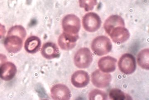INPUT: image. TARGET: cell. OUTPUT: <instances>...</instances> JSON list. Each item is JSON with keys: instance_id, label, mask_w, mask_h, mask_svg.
Returning <instances> with one entry per match:
<instances>
[{"instance_id": "cell-15", "label": "cell", "mask_w": 149, "mask_h": 100, "mask_svg": "<svg viewBox=\"0 0 149 100\" xmlns=\"http://www.w3.org/2000/svg\"><path fill=\"white\" fill-rule=\"evenodd\" d=\"M118 26H125L124 20L120 16L113 15L110 16L106 20L104 24V29L107 34H109L113 29Z\"/></svg>"}, {"instance_id": "cell-5", "label": "cell", "mask_w": 149, "mask_h": 100, "mask_svg": "<svg viewBox=\"0 0 149 100\" xmlns=\"http://www.w3.org/2000/svg\"><path fill=\"white\" fill-rule=\"evenodd\" d=\"M83 28L87 32H94L100 29L102 21L100 16L95 12L86 14L82 19Z\"/></svg>"}, {"instance_id": "cell-19", "label": "cell", "mask_w": 149, "mask_h": 100, "mask_svg": "<svg viewBox=\"0 0 149 100\" xmlns=\"http://www.w3.org/2000/svg\"><path fill=\"white\" fill-rule=\"evenodd\" d=\"M89 100H107V95L104 91L95 89L92 90L89 95Z\"/></svg>"}, {"instance_id": "cell-7", "label": "cell", "mask_w": 149, "mask_h": 100, "mask_svg": "<svg viewBox=\"0 0 149 100\" xmlns=\"http://www.w3.org/2000/svg\"><path fill=\"white\" fill-rule=\"evenodd\" d=\"M111 76L109 74L103 73L97 70L91 74V80L94 86L99 88H104L109 85Z\"/></svg>"}, {"instance_id": "cell-18", "label": "cell", "mask_w": 149, "mask_h": 100, "mask_svg": "<svg viewBox=\"0 0 149 100\" xmlns=\"http://www.w3.org/2000/svg\"><path fill=\"white\" fill-rule=\"evenodd\" d=\"M109 97L111 100H132L130 96L118 89H112L109 92Z\"/></svg>"}, {"instance_id": "cell-4", "label": "cell", "mask_w": 149, "mask_h": 100, "mask_svg": "<svg viewBox=\"0 0 149 100\" xmlns=\"http://www.w3.org/2000/svg\"><path fill=\"white\" fill-rule=\"evenodd\" d=\"M93 58L90 49L82 48L77 51L74 55V64L79 68L89 67L93 62Z\"/></svg>"}, {"instance_id": "cell-3", "label": "cell", "mask_w": 149, "mask_h": 100, "mask_svg": "<svg viewBox=\"0 0 149 100\" xmlns=\"http://www.w3.org/2000/svg\"><path fill=\"white\" fill-rule=\"evenodd\" d=\"M62 26L64 32L74 35H78L81 27L80 19L74 14H68L63 19Z\"/></svg>"}, {"instance_id": "cell-12", "label": "cell", "mask_w": 149, "mask_h": 100, "mask_svg": "<svg viewBox=\"0 0 149 100\" xmlns=\"http://www.w3.org/2000/svg\"><path fill=\"white\" fill-rule=\"evenodd\" d=\"M41 54L47 60L58 58L60 55L59 49L56 45L51 42H47L43 45Z\"/></svg>"}, {"instance_id": "cell-17", "label": "cell", "mask_w": 149, "mask_h": 100, "mask_svg": "<svg viewBox=\"0 0 149 100\" xmlns=\"http://www.w3.org/2000/svg\"><path fill=\"white\" fill-rule=\"evenodd\" d=\"M137 61L139 66L144 69H149V50L146 49L139 52L137 57Z\"/></svg>"}, {"instance_id": "cell-2", "label": "cell", "mask_w": 149, "mask_h": 100, "mask_svg": "<svg viewBox=\"0 0 149 100\" xmlns=\"http://www.w3.org/2000/svg\"><path fill=\"white\" fill-rule=\"evenodd\" d=\"M112 48L111 41L105 36H99L93 40L91 48L97 55L102 56L110 52Z\"/></svg>"}, {"instance_id": "cell-6", "label": "cell", "mask_w": 149, "mask_h": 100, "mask_svg": "<svg viewBox=\"0 0 149 100\" xmlns=\"http://www.w3.org/2000/svg\"><path fill=\"white\" fill-rule=\"evenodd\" d=\"M120 71L125 74L133 73L136 70V63L135 57L132 54L126 53L120 57L118 63Z\"/></svg>"}, {"instance_id": "cell-16", "label": "cell", "mask_w": 149, "mask_h": 100, "mask_svg": "<svg viewBox=\"0 0 149 100\" xmlns=\"http://www.w3.org/2000/svg\"><path fill=\"white\" fill-rule=\"evenodd\" d=\"M41 45L40 39L36 36H31L25 41L24 49L28 53L34 54L38 51Z\"/></svg>"}, {"instance_id": "cell-10", "label": "cell", "mask_w": 149, "mask_h": 100, "mask_svg": "<svg viewBox=\"0 0 149 100\" xmlns=\"http://www.w3.org/2000/svg\"><path fill=\"white\" fill-rule=\"evenodd\" d=\"M52 97L54 100H68L71 97V92L69 88L62 84L54 85L51 90Z\"/></svg>"}, {"instance_id": "cell-11", "label": "cell", "mask_w": 149, "mask_h": 100, "mask_svg": "<svg viewBox=\"0 0 149 100\" xmlns=\"http://www.w3.org/2000/svg\"><path fill=\"white\" fill-rule=\"evenodd\" d=\"M90 76L85 71L79 70L75 72L71 77V81L74 87L83 88L89 84Z\"/></svg>"}, {"instance_id": "cell-1", "label": "cell", "mask_w": 149, "mask_h": 100, "mask_svg": "<svg viewBox=\"0 0 149 100\" xmlns=\"http://www.w3.org/2000/svg\"><path fill=\"white\" fill-rule=\"evenodd\" d=\"M27 35L25 29L21 25L13 26L9 30L4 41V46L10 53H15L21 50Z\"/></svg>"}, {"instance_id": "cell-21", "label": "cell", "mask_w": 149, "mask_h": 100, "mask_svg": "<svg viewBox=\"0 0 149 100\" xmlns=\"http://www.w3.org/2000/svg\"><path fill=\"white\" fill-rule=\"evenodd\" d=\"M6 31L5 27L3 25L0 24V39L2 38L5 36Z\"/></svg>"}, {"instance_id": "cell-14", "label": "cell", "mask_w": 149, "mask_h": 100, "mask_svg": "<svg viewBox=\"0 0 149 100\" xmlns=\"http://www.w3.org/2000/svg\"><path fill=\"white\" fill-rule=\"evenodd\" d=\"M117 60L110 56L102 57L99 60L98 65L99 68L104 73H111L116 68Z\"/></svg>"}, {"instance_id": "cell-13", "label": "cell", "mask_w": 149, "mask_h": 100, "mask_svg": "<svg viewBox=\"0 0 149 100\" xmlns=\"http://www.w3.org/2000/svg\"><path fill=\"white\" fill-rule=\"evenodd\" d=\"M17 73V68L13 63H4L0 67V78L5 81H9L14 77Z\"/></svg>"}, {"instance_id": "cell-8", "label": "cell", "mask_w": 149, "mask_h": 100, "mask_svg": "<svg viewBox=\"0 0 149 100\" xmlns=\"http://www.w3.org/2000/svg\"><path fill=\"white\" fill-rule=\"evenodd\" d=\"M78 38V35H74L63 32L59 37L58 45L63 50H71L75 47Z\"/></svg>"}, {"instance_id": "cell-20", "label": "cell", "mask_w": 149, "mask_h": 100, "mask_svg": "<svg viewBox=\"0 0 149 100\" xmlns=\"http://www.w3.org/2000/svg\"><path fill=\"white\" fill-rule=\"evenodd\" d=\"M79 5L81 8L84 9L85 11L92 10L97 4V0H79Z\"/></svg>"}, {"instance_id": "cell-22", "label": "cell", "mask_w": 149, "mask_h": 100, "mask_svg": "<svg viewBox=\"0 0 149 100\" xmlns=\"http://www.w3.org/2000/svg\"><path fill=\"white\" fill-rule=\"evenodd\" d=\"M7 60V58L6 55L4 54H0V67L2 65L6 62V61Z\"/></svg>"}, {"instance_id": "cell-9", "label": "cell", "mask_w": 149, "mask_h": 100, "mask_svg": "<svg viewBox=\"0 0 149 100\" xmlns=\"http://www.w3.org/2000/svg\"><path fill=\"white\" fill-rule=\"evenodd\" d=\"M125 27L118 26L110 32L108 35L110 36L113 42L118 44L123 43L129 39L130 33Z\"/></svg>"}]
</instances>
